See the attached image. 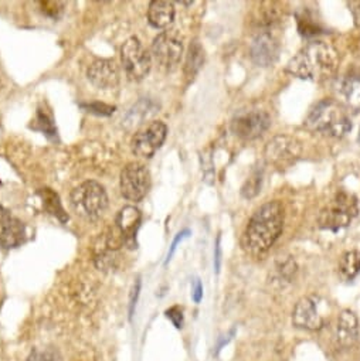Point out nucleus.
<instances>
[{
  "label": "nucleus",
  "instance_id": "1",
  "mask_svg": "<svg viewBox=\"0 0 360 361\" xmlns=\"http://www.w3.org/2000/svg\"><path fill=\"white\" fill-rule=\"evenodd\" d=\"M285 222L284 205L274 200L262 204L250 219L243 237L241 247L251 257H262L279 238Z\"/></svg>",
  "mask_w": 360,
  "mask_h": 361
},
{
  "label": "nucleus",
  "instance_id": "2",
  "mask_svg": "<svg viewBox=\"0 0 360 361\" xmlns=\"http://www.w3.org/2000/svg\"><path fill=\"white\" fill-rule=\"evenodd\" d=\"M339 68L336 48L322 40L308 43L295 57L288 61L285 71L293 77L322 83L331 80Z\"/></svg>",
  "mask_w": 360,
  "mask_h": 361
},
{
  "label": "nucleus",
  "instance_id": "3",
  "mask_svg": "<svg viewBox=\"0 0 360 361\" xmlns=\"http://www.w3.org/2000/svg\"><path fill=\"white\" fill-rule=\"evenodd\" d=\"M305 128L311 132L343 137L352 130V122L343 105L335 100H322L308 114Z\"/></svg>",
  "mask_w": 360,
  "mask_h": 361
},
{
  "label": "nucleus",
  "instance_id": "4",
  "mask_svg": "<svg viewBox=\"0 0 360 361\" xmlns=\"http://www.w3.org/2000/svg\"><path fill=\"white\" fill-rule=\"evenodd\" d=\"M71 204L87 220H98L108 208V196L97 182H86L71 193Z\"/></svg>",
  "mask_w": 360,
  "mask_h": 361
},
{
  "label": "nucleus",
  "instance_id": "5",
  "mask_svg": "<svg viewBox=\"0 0 360 361\" xmlns=\"http://www.w3.org/2000/svg\"><path fill=\"white\" fill-rule=\"evenodd\" d=\"M359 207L354 196L339 191L335 198L322 210L319 217V224L322 229L338 231L347 227L357 215Z\"/></svg>",
  "mask_w": 360,
  "mask_h": 361
},
{
  "label": "nucleus",
  "instance_id": "6",
  "mask_svg": "<svg viewBox=\"0 0 360 361\" xmlns=\"http://www.w3.org/2000/svg\"><path fill=\"white\" fill-rule=\"evenodd\" d=\"M302 155V143L291 135L274 136L264 149L265 162L278 169L294 165Z\"/></svg>",
  "mask_w": 360,
  "mask_h": 361
},
{
  "label": "nucleus",
  "instance_id": "7",
  "mask_svg": "<svg viewBox=\"0 0 360 361\" xmlns=\"http://www.w3.org/2000/svg\"><path fill=\"white\" fill-rule=\"evenodd\" d=\"M121 57L129 80L142 81L149 74L152 58L148 50L139 41V39L129 37L122 46Z\"/></svg>",
  "mask_w": 360,
  "mask_h": 361
},
{
  "label": "nucleus",
  "instance_id": "8",
  "mask_svg": "<svg viewBox=\"0 0 360 361\" xmlns=\"http://www.w3.org/2000/svg\"><path fill=\"white\" fill-rule=\"evenodd\" d=\"M152 55L161 68L173 71L183 55V40L178 30H166L158 34L152 43Z\"/></svg>",
  "mask_w": 360,
  "mask_h": 361
},
{
  "label": "nucleus",
  "instance_id": "9",
  "mask_svg": "<svg viewBox=\"0 0 360 361\" xmlns=\"http://www.w3.org/2000/svg\"><path fill=\"white\" fill-rule=\"evenodd\" d=\"M151 189V175L140 163H129L121 173V193L129 201H140Z\"/></svg>",
  "mask_w": 360,
  "mask_h": 361
},
{
  "label": "nucleus",
  "instance_id": "10",
  "mask_svg": "<svg viewBox=\"0 0 360 361\" xmlns=\"http://www.w3.org/2000/svg\"><path fill=\"white\" fill-rule=\"evenodd\" d=\"M168 135V126L161 122H152L147 129L138 132L132 139V152L143 159L152 158L164 144Z\"/></svg>",
  "mask_w": 360,
  "mask_h": 361
},
{
  "label": "nucleus",
  "instance_id": "11",
  "mask_svg": "<svg viewBox=\"0 0 360 361\" xmlns=\"http://www.w3.org/2000/svg\"><path fill=\"white\" fill-rule=\"evenodd\" d=\"M271 126V118L265 111L251 109L239 114L232 122L233 133L244 140L260 137Z\"/></svg>",
  "mask_w": 360,
  "mask_h": 361
},
{
  "label": "nucleus",
  "instance_id": "12",
  "mask_svg": "<svg viewBox=\"0 0 360 361\" xmlns=\"http://www.w3.org/2000/svg\"><path fill=\"white\" fill-rule=\"evenodd\" d=\"M279 51H281L279 41L268 30L260 32L255 36V39L253 40L251 47H250L251 60L258 67L272 65L278 60Z\"/></svg>",
  "mask_w": 360,
  "mask_h": 361
},
{
  "label": "nucleus",
  "instance_id": "13",
  "mask_svg": "<svg viewBox=\"0 0 360 361\" xmlns=\"http://www.w3.org/2000/svg\"><path fill=\"white\" fill-rule=\"evenodd\" d=\"M26 240L25 224L4 205H0V247L11 250Z\"/></svg>",
  "mask_w": 360,
  "mask_h": 361
},
{
  "label": "nucleus",
  "instance_id": "14",
  "mask_svg": "<svg viewBox=\"0 0 360 361\" xmlns=\"http://www.w3.org/2000/svg\"><path fill=\"white\" fill-rule=\"evenodd\" d=\"M324 318L319 313L316 302L309 298H301L293 312V325L298 329L302 330H309V332H316L324 327Z\"/></svg>",
  "mask_w": 360,
  "mask_h": 361
},
{
  "label": "nucleus",
  "instance_id": "15",
  "mask_svg": "<svg viewBox=\"0 0 360 361\" xmlns=\"http://www.w3.org/2000/svg\"><path fill=\"white\" fill-rule=\"evenodd\" d=\"M88 80L100 90H109L118 86L119 72L114 60H97L88 68Z\"/></svg>",
  "mask_w": 360,
  "mask_h": 361
},
{
  "label": "nucleus",
  "instance_id": "16",
  "mask_svg": "<svg viewBox=\"0 0 360 361\" xmlns=\"http://www.w3.org/2000/svg\"><path fill=\"white\" fill-rule=\"evenodd\" d=\"M142 215L136 207H124L116 217V229L124 237L125 245L129 248H136V231L140 226Z\"/></svg>",
  "mask_w": 360,
  "mask_h": 361
},
{
  "label": "nucleus",
  "instance_id": "17",
  "mask_svg": "<svg viewBox=\"0 0 360 361\" xmlns=\"http://www.w3.org/2000/svg\"><path fill=\"white\" fill-rule=\"evenodd\" d=\"M335 337L342 348H350L359 340V322L352 311L345 309L339 313Z\"/></svg>",
  "mask_w": 360,
  "mask_h": 361
},
{
  "label": "nucleus",
  "instance_id": "18",
  "mask_svg": "<svg viewBox=\"0 0 360 361\" xmlns=\"http://www.w3.org/2000/svg\"><path fill=\"white\" fill-rule=\"evenodd\" d=\"M338 94L347 108L360 111V76L350 74L340 79L338 83Z\"/></svg>",
  "mask_w": 360,
  "mask_h": 361
},
{
  "label": "nucleus",
  "instance_id": "19",
  "mask_svg": "<svg viewBox=\"0 0 360 361\" xmlns=\"http://www.w3.org/2000/svg\"><path fill=\"white\" fill-rule=\"evenodd\" d=\"M175 19V5L168 0H154L149 4L148 20L155 29H166Z\"/></svg>",
  "mask_w": 360,
  "mask_h": 361
},
{
  "label": "nucleus",
  "instance_id": "20",
  "mask_svg": "<svg viewBox=\"0 0 360 361\" xmlns=\"http://www.w3.org/2000/svg\"><path fill=\"white\" fill-rule=\"evenodd\" d=\"M282 16V9L278 2H262L260 8L254 12L253 22L260 29H268L278 23Z\"/></svg>",
  "mask_w": 360,
  "mask_h": 361
},
{
  "label": "nucleus",
  "instance_id": "21",
  "mask_svg": "<svg viewBox=\"0 0 360 361\" xmlns=\"http://www.w3.org/2000/svg\"><path fill=\"white\" fill-rule=\"evenodd\" d=\"M204 58L206 55H204L203 46L197 40L190 43L186 54V61H185V76L187 79H193L197 74L204 64Z\"/></svg>",
  "mask_w": 360,
  "mask_h": 361
},
{
  "label": "nucleus",
  "instance_id": "22",
  "mask_svg": "<svg viewBox=\"0 0 360 361\" xmlns=\"http://www.w3.org/2000/svg\"><path fill=\"white\" fill-rule=\"evenodd\" d=\"M156 111H158L156 104L148 100H142L136 105H133V108L126 114L125 123H128L129 126L140 125L145 119L152 118L156 114Z\"/></svg>",
  "mask_w": 360,
  "mask_h": 361
},
{
  "label": "nucleus",
  "instance_id": "23",
  "mask_svg": "<svg viewBox=\"0 0 360 361\" xmlns=\"http://www.w3.org/2000/svg\"><path fill=\"white\" fill-rule=\"evenodd\" d=\"M360 273V252L346 251L339 259V276L343 280H353Z\"/></svg>",
  "mask_w": 360,
  "mask_h": 361
},
{
  "label": "nucleus",
  "instance_id": "24",
  "mask_svg": "<svg viewBox=\"0 0 360 361\" xmlns=\"http://www.w3.org/2000/svg\"><path fill=\"white\" fill-rule=\"evenodd\" d=\"M39 194H40V197L43 200L44 208L50 214L55 215L57 219H60L61 222H67L68 220V215L64 212V208H62V205L60 203V198H58V196L54 191H51L50 189H43V190L39 191Z\"/></svg>",
  "mask_w": 360,
  "mask_h": 361
},
{
  "label": "nucleus",
  "instance_id": "25",
  "mask_svg": "<svg viewBox=\"0 0 360 361\" xmlns=\"http://www.w3.org/2000/svg\"><path fill=\"white\" fill-rule=\"evenodd\" d=\"M261 184H262V172L261 170H254L250 177L246 180V183L241 187V196L247 200L254 198L258 196L261 191Z\"/></svg>",
  "mask_w": 360,
  "mask_h": 361
},
{
  "label": "nucleus",
  "instance_id": "26",
  "mask_svg": "<svg viewBox=\"0 0 360 361\" xmlns=\"http://www.w3.org/2000/svg\"><path fill=\"white\" fill-rule=\"evenodd\" d=\"M297 272V264L293 259H285L278 262L276 265V275H278V280H284V282H290L293 279V276Z\"/></svg>",
  "mask_w": 360,
  "mask_h": 361
},
{
  "label": "nucleus",
  "instance_id": "27",
  "mask_svg": "<svg viewBox=\"0 0 360 361\" xmlns=\"http://www.w3.org/2000/svg\"><path fill=\"white\" fill-rule=\"evenodd\" d=\"M39 5L41 8V12L46 16L55 18V19L62 13V9H64V4H61V2H50V0H47V2H39Z\"/></svg>",
  "mask_w": 360,
  "mask_h": 361
},
{
  "label": "nucleus",
  "instance_id": "28",
  "mask_svg": "<svg viewBox=\"0 0 360 361\" xmlns=\"http://www.w3.org/2000/svg\"><path fill=\"white\" fill-rule=\"evenodd\" d=\"M166 318L172 322V325L176 327V329H182L183 327V311L180 306H172L171 309H168L165 312Z\"/></svg>",
  "mask_w": 360,
  "mask_h": 361
},
{
  "label": "nucleus",
  "instance_id": "29",
  "mask_svg": "<svg viewBox=\"0 0 360 361\" xmlns=\"http://www.w3.org/2000/svg\"><path fill=\"white\" fill-rule=\"evenodd\" d=\"M26 361H57L55 353L53 350H34L32 354L26 358Z\"/></svg>",
  "mask_w": 360,
  "mask_h": 361
},
{
  "label": "nucleus",
  "instance_id": "30",
  "mask_svg": "<svg viewBox=\"0 0 360 361\" xmlns=\"http://www.w3.org/2000/svg\"><path fill=\"white\" fill-rule=\"evenodd\" d=\"M139 292H140V279H136L132 289H131V294H129V319H132V316L135 313Z\"/></svg>",
  "mask_w": 360,
  "mask_h": 361
},
{
  "label": "nucleus",
  "instance_id": "31",
  "mask_svg": "<svg viewBox=\"0 0 360 361\" xmlns=\"http://www.w3.org/2000/svg\"><path fill=\"white\" fill-rule=\"evenodd\" d=\"M83 107L86 109H88V112H93V114H97V115H111L115 111L114 107H109V105H105V104H100V102L90 104V105H83Z\"/></svg>",
  "mask_w": 360,
  "mask_h": 361
},
{
  "label": "nucleus",
  "instance_id": "32",
  "mask_svg": "<svg viewBox=\"0 0 360 361\" xmlns=\"http://www.w3.org/2000/svg\"><path fill=\"white\" fill-rule=\"evenodd\" d=\"M189 236H190V231H189V230H183V231H180V233L175 237V240H173V243H172V245H171V250H169V252H168V258H166V262H165V264H168V262L172 259V257H173V254H175L178 245H179L185 238H187Z\"/></svg>",
  "mask_w": 360,
  "mask_h": 361
},
{
  "label": "nucleus",
  "instance_id": "33",
  "mask_svg": "<svg viewBox=\"0 0 360 361\" xmlns=\"http://www.w3.org/2000/svg\"><path fill=\"white\" fill-rule=\"evenodd\" d=\"M222 268V236L215 240V247H214V269L215 272H220Z\"/></svg>",
  "mask_w": 360,
  "mask_h": 361
},
{
  "label": "nucleus",
  "instance_id": "34",
  "mask_svg": "<svg viewBox=\"0 0 360 361\" xmlns=\"http://www.w3.org/2000/svg\"><path fill=\"white\" fill-rule=\"evenodd\" d=\"M192 298H193L194 304H200L203 299V285H201L200 279H194V282H193Z\"/></svg>",
  "mask_w": 360,
  "mask_h": 361
},
{
  "label": "nucleus",
  "instance_id": "35",
  "mask_svg": "<svg viewBox=\"0 0 360 361\" xmlns=\"http://www.w3.org/2000/svg\"><path fill=\"white\" fill-rule=\"evenodd\" d=\"M349 8H350V12L353 15L354 25L360 27V0H357V2H350Z\"/></svg>",
  "mask_w": 360,
  "mask_h": 361
},
{
  "label": "nucleus",
  "instance_id": "36",
  "mask_svg": "<svg viewBox=\"0 0 360 361\" xmlns=\"http://www.w3.org/2000/svg\"><path fill=\"white\" fill-rule=\"evenodd\" d=\"M234 334H236V329H233V330H232V332H230L227 336H225L226 339H222V340H220V343L218 344V353L222 350V347H223L225 344H227V343H229V341L233 339V336H234Z\"/></svg>",
  "mask_w": 360,
  "mask_h": 361
},
{
  "label": "nucleus",
  "instance_id": "37",
  "mask_svg": "<svg viewBox=\"0 0 360 361\" xmlns=\"http://www.w3.org/2000/svg\"><path fill=\"white\" fill-rule=\"evenodd\" d=\"M357 142L360 143V130H359V136H357Z\"/></svg>",
  "mask_w": 360,
  "mask_h": 361
}]
</instances>
